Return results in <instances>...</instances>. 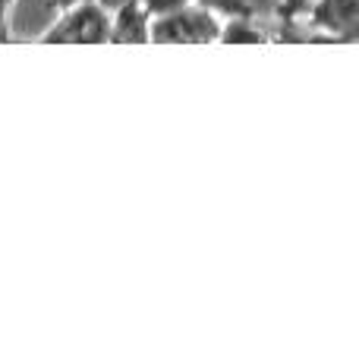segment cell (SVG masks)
Instances as JSON below:
<instances>
[{
    "mask_svg": "<svg viewBox=\"0 0 359 359\" xmlns=\"http://www.w3.org/2000/svg\"><path fill=\"white\" fill-rule=\"evenodd\" d=\"M217 35H221V16L198 4L151 16L149 25V44H215Z\"/></svg>",
    "mask_w": 359,
    "mask_h": 359,
    "instance_id": "1",
    "label": "cell"
},
{
    "mask_svg": "<svg viewBox=\"0 0 359 359\" xmlns=\"http://www.w3.org/2000/svg\"><path fill=\"white\" fill-rule=\"evenodd\" d=\"M111 32V13L101 10L92 0H79L60 13L54 25L44 32L41 44H107Z\"/></svg>",
    "mask_w": 359,
    "mask_h": 359,
    "instance_id": "2",
    "label": "cell"
},
{
    "mask_svg": "<svg viewBox=\"0 0 359 359\" xmlns=\"http://www.w3.org/2000/svg\"><path fill=\"white\" fill-rule=\"evenodd\" d=\"M299 25L325 32L331 44H353L359 38V0H309Z\"/></svg>",
    "mask_w": 359,
    "mask_h": 359,
    "instance_id": "3",
    "label": "cell"
},
{
    "mask_svg": "<svg viewBox=\"0 0 359 359\" xmlns=\"http://www.w3.org/2000/svg\"><path fill=\"white\" fill-rule=\"evenodd\" d=\"M149 25H151V13L145 10L142 0H123L111 13L107 44H149Z\"/></svg>",
    "mask_w": 359,
    "mask_h": 359,
    "instance_id": "4",
    "label": "cell"
},
{
    "mask_svg": "<svg viewBox=\"0 0 359 359\" xmlns=\"http://www.w3.org/2000/svg\"><path fill=\"white\" fill-rule=\"evenodd\" d=\"M217 41H224V44H268V41H274V35H268V32L255 22V16H227V19H221V35H217Z\"/></svg>",
    "mask_w": 359,
    "mask_h": 359,
    "instance_id": "5",
    "label": "cell"
},
{
    "mask_svg": "<svg viewBox=\"0 0 359 359\" xmlns=\"http://www.w3.org/2000/svg\"><path fill=\"white\" fill-rule=\"evenodd\" d=\"M192 4L211 10L215 16L227 19V16H255V6L249 0H192Z\"/></svg>",
    "mask_w": 359,
    "mask_h": 359,
    "instance_id": "6",
    "label": "cell"
},
{
    "mask_svg": "<svg viewBox=\"0 0 359 359\" xmlns=\"http://www.w3.org/2000/svg\"><path fill=\"white\" fill-rule=\"evenodd\" d=\"M306 10H309V0H278V22H280V32L297 29Z\"/></svg>",
    "mask_w": 359,
    "mask_h": 359,
    "instance_id": "7",
    "label": "cell"
},
{
    "mask_svg": "<svg viewBox=\"0 0 359 359\" xmlns=\"http://www.w3.org/2000/svg\"><path fill=\"white\" fill-rule=\"evenodd\" d=\"M145 10L151 13V16H164V13H174V10H183L186 4H192V0H142Z\"/></svg>",
    "mask_w": 359,
    "mask_h": 359,
    "instance_id": "8",
    "label": "cell"
},
{
    "mask_svg": "<svg viewBox=\"0 0 359 359\" xmlns=\"http://www.w3.org/2000/svg\"><path fill=\"white\" fill-rule=\"evenodd\" d=\"M19 0H0V44H10L13 35H10V13Z\"/></svg>",
    "mask_w": 359,
    "mask_h": 359,
    "instance_id": "9",
    "label": "cell"
},
{
    "mask_svg": "<svg viewBox=\"0 0 359 359\" xmlns=\"http://www.w3.org/2000/svg\"><path fill=\"white\" fill-rule=\"evenodd\" d=\"M73 4H79V0H50V10H57V13H63V10H69Z\"/></svg>",
    "mask_w": 359,
    "mask_h": 359,
    "instance_id": "10",
    "label": "cell"
},
{
    "mask_svg": "<svg viewBox=\"0 0 359 359\" xmlns=\"http://www.w3.org/2000/svg\"><path fill=\"white\" fill-rule=\"evenodd\" d=\"M92 4H98V6H101V10L114 13V10H117V6H120V4H123V0H92Z\"/></svg>",
    "mask_w": 359,
    "mask_h": 359,
    "instance_id": "11",
    "label": "cell"
}]
</instances>
